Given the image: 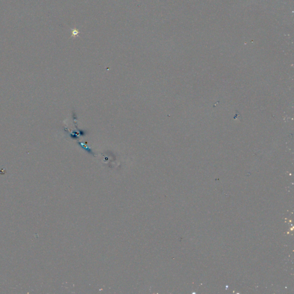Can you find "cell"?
Masks as SVG:
<instances>
[{"instance_id": "obj_1", "label": "cell", "mask_w": 294, "mask_h": 294, "mask_svg": "<svg viewBox=\"0 0 294 294\" xmlns=\"http://www.w3.org/2000/svg\"><path fill=\"white\" fill-rule=\"evenodd\" d=\"M79 33V31L77 29L75 28V29H74V30H72V36L74 37L78 36V35Z\"/></svg>"}]
</instances>
